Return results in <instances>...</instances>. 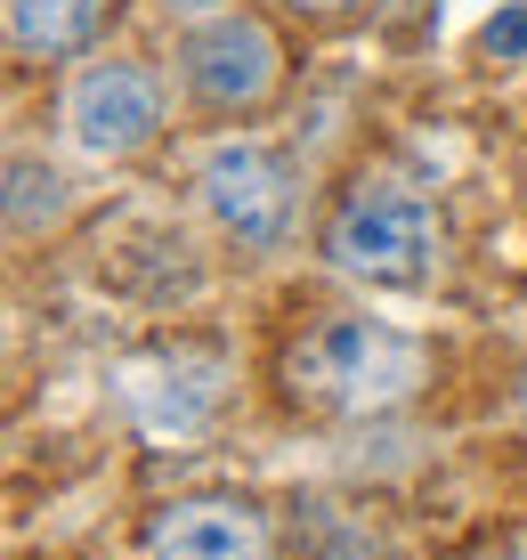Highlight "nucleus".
Here are the masks:
<instances>
[{
    "label": "nucleus",
    "mask_w": 527,
    "mask_h": 560,
    "mask_svg": "<svg viewBox=\"0 0 527 560\" xmlns=\"http://www.w3.org/2000/svg\"><path fill=\"white\" fill-rule=\"evenodd\" d=\"M268 520L251 504L203 495V504H171L154 520V560H268Z\"/></svg>",
    "instance_id": "obj_6"
},
{
    "label": "nucleus",
    "mask_w": 527,
    "mask_h": 560,
    "mask_svg": "<svg viewBox=\"0 0 527 560\" xmlns=\"http://www.w3.org/2000/svg\"><path fill=\"white\" fill-rule=\"evenodd\" d=\"M203 203L236 244H277L292 220V163L260 139H227L203 154Z\"/></svg>",
    "instance_id": "obj_3"
},
{
    "label": "nucleus",
    "mask_w": 527,
    "mask_h": 560,
    "mask_svg": "<svg viewBox=\"0 0 527 560\" xmlns=\"http://www.w3.org/2000/svg\"><path fill=\"white\" fill-rule=\"evenodd\" d=\"M187 82H195V98L220 106V114L260 106L277 90V33L251 25V16H211L187 42Z\"/></svg>",
    "instance_id": "obj_4"
},
{
    "label": "nucleus",
    "mask_w": 527,
    "mask_h": 560,
    "mask_svg": "<svg viewBox=\"0 0 527 560\" xmlns=\"http://www.w3.org/2000/svg\"><path fill=\"white\" fill-rule=\"evenodd\" d=\"M66 122L90 154H139L154 139V122H163V90L139 66H90L66 98Z\"/></svg>",
    "instance_id": "obj_5"
},
{
    "label": "nucleus",
    "mask_w": 527,
    "mask_h": 560,
    "mask_svg": "<svg viewBox=\"0 0 527 560\" xmlns=\"http://www.w3.org/2000/svg\"><path fill=\"white\" fill-rule=\"evenodd\" d=\"M106 25V0H9V42L25 57H82Z\"/></svg>",
    "instance_id": "obj_7"
},
{
    "label": "nucleus",
    "mask_w": 527,
    "mask_h": 560,
    "mask_svg": "<svg viewBox=\"0 0 527 560\" xmlns=\"http://www.w3.org/2000/svg\"><path fill=\"white\" fill-rule=\"evenodd\" d=\"M495 57H527V9H503V16H487V33H479Z\"/></svg>",
    "instance_id": "obj_9"
},
{
    "label": "nucleus",
    "mask_w": 527,
    "mask_h": 560,
    "mask_svg": "<svg viewBox=\"0 0 527 560\" xmlns=\"http://www.w3.org/2000/svg\"><path fill=\"white\" fill-rule=\"evenodd\" d=\"M325 260L365 284H422L438 268V211L389 179H365L325 220Z\"/></svg>",
    "instance_id": "obj_2"
},
{
    "label": "nucleus",
    "mask_w": 527,
    "mask_h": 560,
    "mask_svg": "<svg viewBox=\"0 0 527 560\" xmlns=\"http://www.w3.org/2000/svg\"><path fill=\"white\" fill-rule=\"evenodd\" d=\"M57 171L49 163H9V228L16 236H33V228L42 220H57V211H66V196H57Z\"/></svg>",
    "instance_id": "obj_8"
},
{
    "label": "nucleus",
    "mask_w": 527,
    "mask_h": 560,
    "mask_svg": "<svg viewBox=\"0 0 527 560\" xmlns=\"http://www.w3.org/2000/svg\"><path fill=\"white\" fill-rule=\"evenodd\" d=\"M292 9H308V16H333V9H349V0H292Z\"/></svg>",
    "instance_id": "obj_11"
},
{
    "label": "nucleus",
    "mask_w": 527,
    "mask_h": 560,
    "mask_svg": "<svg viewBox=\"0 0 527 560\" xmlns=\"http://www.w3.org/2000/svg\"><path fill=\"white\" fill-rule=\"evenodd\" d=\"M171 16H211V9H227V0H163Z\"/></svg>",
    "instance_id": "obj_10"
},
{
    "label": "nucleus",
    "mask_w": 527,
    "mask_h": 560,
    "mask_svg": "<svg viewBox=\"0 0 527 560\" xmlns=\"http://www.w3.org/2000/svg\"><path fill=\"white\" fill-rule=\"evenodd\" d=\"M422 382V350L382 317H317L284 350V398L308 415H374Z\"/></svg>",
    "instance_id": "obj_1"
}]
</instances>
